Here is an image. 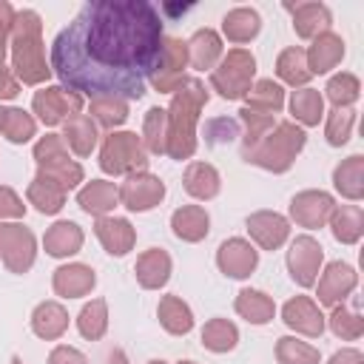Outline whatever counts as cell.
Here are the masks:
<instances>
[{"instance_id":"39","label":"cell","mask_w":364,"mask_h":364,"mask_svg":"<svg viewBox=\"0 0 364 364\" xmlns=\"http://www.w3.org/2000/svg\"><path fill=\"white\" fill-rule=\"evenodd\" d=\"M247 108H253V111H262V114H273V111H279L282 105H284V91H282V85L279 82H273V80H259L250 91H247Z\"/></svg>"},{"instance_id":"30","label":"cell","mask_w":364,"mask_h":364,"mask_svg":"<svg viewBox=\"0 0 364 364\" xmlns=\"http://www.w3.org/2000/svg\"><path fill=\"white\" fill-rule=\"evenodd\" d=\"M65 142L74 148V154L88 156L97 145V125L88 114H77L71 119H65Z\"/></svg>"},{"instance_id":"9","label":"cell","mask_w":364,"mask_h":364,"mask_svg":"<svg viewBox=\"0 0 364 364\" xmlns=\"http://www.w3.org/2000/svg\"><path fill=\"white\" fill-rule=\"evenodd\" d=\"M185 65H188V46L179 37H165L162 40L159 65H156V71L151 77L154 88L156 91H176L185 82V77H182Z\"/></svg>"},{"instance_id":"1","label":"cell","mask_w":364,"mask_h":364,"mask_svg":"<svg viewBox=\"0 0 364 364\" xmlns=\"http://www.w3.org/2000/svg\"><path fill=\"white\" fill-rule=\"evenodd\" d=\"M162 17L145 0H94L51 43L63 85L91 100H139L162 57Z\"/></svg>"},{"instance_id":"2","label":"cell","mask_w":364,"mask_h":364,"mask_svg":"<svg viewBox=\"0 0 364 364\" xmlns=\"http://www.w3.org/2000/svg\"><path fill=\"white\" fill-rule=\"evenodd\" d=\"M43 23L40 14L31 9L14 11V26H11V63H14V74L17 80L34 85L43 82L48 77V65L43 57Z\"/></svg>"},{"instance_id":"19","label":"cell","mask_w":364,"mask_h":364,"mask_svg":"<svg viewBox=\"0 0 364 364\" xmlns=\"http://www.w3.org/2000/svg\"><path fill=\"white\" fill-rule=\"evenodd\" d=\"M94 233H97V239L102 242V247L111 256H125L134 247V239H136L131 222L128 219H117V216H100Z\"/></svg>"},{"instance_id":"27","label":"cell","mask_w":364,"mask_h":364,"mask_svg":"<svg viewBox=\"0 0 364 364\" xmlns=\"http://www.w3.org/2000/svg\"><path fill=\"white\" fill-rule=\"evenodd\" d=\"M28 202L40 210V213H57L65 202V188L60 182H54L46 173H37L34 182L28 185Z\"/></svg>"},{"instance_id":"47","label":"cell","mask_w":364,"mask_h":364,"mask_svg":"<svg viewBox=\"0 0 364 364\" xmlns=\"http://www.w3.org/2000/svg\"><path fill=\"white\" fill-rule=\"evenodd\" d=\"M3 134L11 142H26L34 136V119L20 111V108H6V122H3Z\"/></svg>"},{"instance_id":"7","label":"cell","mask_w":364,"mask_h":364,"mask_svg":"<svg viewBox=\"0 0 364 364\" xmlns=\"http://www.w3.org/2000/svg\"><path fill=\"white\" fill-rule=\"evenodd\" d=\"M145 151L136 134L131 131H119L105 136L102 154H100V165L105 173H134L136 168H145Z\"/></svg>"},{"instance_id":"42","label":"cell","mask_w":364,"mask_h":364,"mask_svg":"<svg viewBox=\"0 0 364 364\" xmlns=\"http://www.w3.org/2000/svg\"><path fill=\"white\" fill-rule=\"evenodd\" d=\"M77 327H80V333L85 336V338H100L102 333H105V327H108V310H105V301L102 299H94L91 304H85L82 310H80V318H77Z\"/></svg>"},{"instance_id":"20","label":"cell","mask_w":364,"mask_h":364,"mask_svg":"<svg viewBox=\"0 0 364 364\" xmlns=\"http://www.w3.org/2000/svg\"><path fill=\"white\" fill-rule=\"evenodd\" d=\"M287 9L293 11L296 34L304 40H313L330 28V9L324 3H299V6H287Z\"/></svg>"},{"instance_id":"34","label":"cell","mask_w":364,"mask_h":364,"mask_svg":"<svg viewBox=\"0 0 364 364\" xmlns=\"http://www.w3.org/2000/svg\"><path fill=\"white\" fill-rule=\"evenodd\" d=\"M273 299L267 296V293H262V290H242L239 296H236V313L239 316H245L247 321H253V324H264V321H270L273 318Z\"/></svg>"},{"instance_id":"13","label":"cell","mask_w":364,"mask_h":364,"mask_svg":"<svg viewBox=\"0 0 364 364\" xmlns=\"http://www.w3.org/2000/svg\"><path fill=\"white\" fill-rule=\"evenodd\" d=\"M336 210V202L330 193L324 191H304L299 196H293L290 202V216L301 225V228H321Z\"/></svg>"},{"instance_id":"58","label":"cell","mask_w":364,"mask_h":364,"mask_svg":"<svg viewBox=\"0 0 364 364\" xmlns=\"http://www.w3.org/2000/svg\"><path fill=\"white\" fill-rule=\"evenodd\" d=\"M148 364H165V361H148Z\"/></svg>"},{"instance_id":"56","label":"cell","mask_w":364,"mask_h":364,"mask_svg":"<svg viewBox=\"0 0 364 364\" xmlns=\"http://www.w3.org/2000/svg\"><path fill=\"white\" fill-rule=\"evenodd\" d=\"M3 122H6V108H0V131H3Z\"/></svg>"},{"instance_id":"51","label":"cell","mask_w":364,"mask_h":364,"mask_svg":"<svg viewBox=\"0 0 364 364\" xmlns=\"http://www.w3.org/2000/svg\"><path fill=\"white\" fill-rule=\"evenodd\" d=\"M11 26H14V9L0 0V63L6 57V40L11 34Z\"/></svg>"},{"instance_id":"36","label":"cell","mask_w":364,"mask_h":364,"mask_svg":"<svg viewBox=\"0 0 364 364\" xmlns=\"http://www.w3.org/2000/svg\"><path fill=\"white\" fill-rule=\"evenodd\" d=\"M276 74L290 82V85H304L313 74L307 71V60H304V48L293 46V48H284L276 60Z\"/></svg>"},{"instance_id":"16","label":"cell","mask_w":364,"mask_h":364,"mask_svg":"<svg viewBox=\"0 0 364 364\" xmlns=\"http://www.w3.org/2000/svg\"><path fill=\"white\" fill-rule=\"evenodd\" d=\"M282 316H284V324H287V327H293V330H299V333H304V336H310V338H316V336L324 333L321 310H318L316 301L307 299V296L290 299V301L282 307Z\"/></svg>"},{"instance_id":"55","label":"cell","mask_w":364,"mask_h":364,"mask_svg":"<svg viewBox=\"0 0 364 364\" xmlns=\"http://www.w3.org/2000/svg\"><path fill=\"white\" fill-rule=\"evenodd\" d=\"M111 364H125V355L117 350V353H111Z\"/></svg>"},{"instance_id":"49","label":"cell","mask_w":364,"mask_h":364,"mask_svg":"<svg viewBox=\"0 0 364 364\" xmlns=\"http://www.w3.org/2000/svg\"><path fill=\"white\" fill-rule=\"evenodd\" d=\"M205 136H208L210 145H216V142H230L233 136H239V125H236V119L219 117V119H210V122L205 125Z\"/></svg>"},{"instance_id":"14","label":"cell","mask_w":364,"mask_h":364,"mask_svg":"<svg viewBox=\"0 0 364 364\" xmlns=\"http://www.w3.org/2000/svg\"><path fill=\"white\" fill-rule=\"evenodd\" d=\"M355 282H358V276H355V270L350 264L330 262L327 270L318 279V301L327 304V307H338V301H344L353 293Z\"/></svg>"},{"instance_id":"28","label":"cell","mask_w":364,"mask_h":364,"mask_svg":"<svg viewBox=\"0 0 364 364\" xmlns=\"http://www.w3.org/2000/svg\"><path fill=\"white\" fill-rule=\"evenodd\" d=\"M68 327V313L57 301H43L31 316V330L40 338H60Z\"/></svg>"},{"instance_id":"45","label":"cell","mask_w":364,"mask_h":364,"mask_svg":"<svg viewBox=\"0 0 364 364\" xmlns=\"http://www.w3.org/2000/svg\"><path fill=\"white\" fill-rule=\"evenodd\" d=\"M330 330H333L336 336H341V338L353 341V338H358V336H361V330H364V318H361L355 310L350 313V310L341 304V307H333Z\"/></svg>"},{"instance_id":"38","label":"cell","mask_w":364,"mask_h":364,"mask_svg":"<svg viewBox=\"0 0 364 364\" xmlns=\"http://www.w3.org/2000/svg\"><path fill=\"white\" fill-rule=\"evenodd\" d=\"M290 111L299 122L304 125H318V119L324 117V102H321V94L313 91V88H301V91H293L290 97Z\"/></svg>"},{"instance_id":"57","label":"cell","mask_w":364,"mask_h":364,"mask_svg":"<svg viewBox=\"0 0 364 364\" xmlns=\"http://www.w3.org/2000/svg\"><path fill=\"white\" fill-rule=\"evenodd\" d=\"M11 364H23V361H20V358H17V355H14V358H11Z\"/></svg>"},{"instance_id":"50","label":"cell","mask_w":364,"mask_h":364,"mask_svg":"<svg viewBox=\"0 0 364 364\" xmlns=\"http://www.w3.org/2000/svg\"><path fill=\"white\" fill-rule=\"evenodd\" d=\"M23 213H26L23 199H20L11 188L3 185V188H0V219H3V216H14V219H17V216H23Z\"/></svg>"},{"instance_id":"40","label":"cell","mask_w":364,"mask_h":364,"mask_svg":"<svg viewBox=\"0 0 364 364\" xmlns=\"http://www.w3.org/2000/svg\"><path fill=\"white\" fill-rule=\"evenodd\" d=\"M142 136H145L148 151L165 154L168 151V111L151 108L145 114V122H142Z\"/></svg>"},{"instance_id":"52","label":"cell","mask_w":364,"mask_h":364,"mask_svg":"<svg viewBox=\"0 0 364 364\" xmlns=\"http://www.w3.org/2000/svg\"><path fill=\"white\" fill-rule=\"evenodd\" d=\"M48 364H88V361L74 347H54L51 355H48Z\"/></svg>"},{"instance_id":"35","label":"cell","mask_w":364,"mask_h":364,"mask_svg":"<svg viewBox=\"0 0 364 364\" xmlns=\"http://www.w3.org/2000/svg\"><path fill=\"white\" fill-rule=\"evenodd\" d=\"M364 230V216L358 205H341L338 210H333V236L344 245H353L361 239Z\"/></svg>"},{"instance_id":"54","label":"cell","mask_w":364,"mask_h":364,"mask_svg":"<svg viewBox=\"0 0 364 364\" xmlns=\"http://www.w3.org/2000/svg\"><path fill=\"white\" fill-rule=\"evenodd\" d=\"M330 364H364V358H361L358 350H341L330 358Z\"/></svg>"},{"instance_id":"10","label":"cell","mask_w":364,"mask_h":364,"mask_svg":"<svg viewBox=\"0 0 364 364\" xmlns=\"http://www.w3.org/2000/svg\"><path fill=\"white\" fill-rule=\"evenodd\" d=\"M31 105H34L37 117L46 125H57V122L71 119V117H77L82 111L80 94H68L65 88H57V85H48L43 91H37L34 100H31Z\"/></svg>"},{"instance_id":"37","label":"cell","mask_w":364,"mask_h":364,"mask_svg":"<svg viewBox=\"0 0 364 364\" xmlns=\"http://www.w3.org/2000/svg\"><path fill=\"white\" fill-rule=\"evenodd\" d=\"M236 341H239V330L228 318H210L202 327V344L213 353H228L236 347Z\"/></svg>"},{"instance_id":"48","label":"cell","mask_w":364,"mask_h":364,"mask_svg":"<svg viewBox=\"0 0 364 364\" xmlns=\"http://www.w3.org/2000/svg\"><path fill=\"white\" fill-rule=\"evenodd\" d=\"M239 117H242V122L247 125L245 148H253V145L273 128V114H262V111H253V108H242Z\"/></svg>"},{"instance_id":"6","label":"cell","mask_w":364,"mask_h":364,"mask_svg":"<svg viewBox=\"0 0 364 364\" xmlns=\"http://www.w3.org/2000/svg\"><path fill=\"white\" fill-rule=\"evenodd\" d=\"M34 159H37V165H40V173H46V176H51L54 182H60L65 191L74 188V185L82 179V168L68 159L65 145H63V139H60L57 134H48V136H43V139L34 145Z\"/></svg>"},{"instance_id":"21","label":"cell","mask_w":364,"mask_h":364,"mask_svg":"<svg viewBox=\"0 0 364 364\" xmlns=\"http://www.w3.org/2000/svg\"><path fill=\"white\" fill-rule=\"evenodd\" d=\"M97 276L88 264H65L60 270H54V293L63 299H74V296H85L94 287Z\"/></svg>"},{"instance_id":"15","label":"cell","mask_w":364,"mask_h":364,"mask_svg":"<svg viewBox=\"0 0 364 364\" xmlns=\"http://www.w3.org/2000/svg\"><path fill=\"white\" fill-rule=\"evenodd\" d=\"M256 262H259V253L245 239H228V242H222V247L216 253V264L222 267L225 276H233V279L250 276Z\"/></svg>"},{"instance_id":"22","label":"cell","mask_w":364,"mask_h":364,"mask_svg":"<svg viewBox=\"0 0 364 364\" xmlns=\"http://www.w3.org/2000/svg\"><path fill=\"white\" fill-rule=\"evenodd\" d=\"M168 276H171V256L165 250L151 247L136 259V279H139L142 287L156 290L168 282Z\"/></svg>"},{"instance_id":"3","label":"cell","mask_w":364,"mask_h":364,"mask_svg":"<svg viewBox=\"0 0 364 364\" xmlns=\"http://www.w3.org/2000/svg\"><path fill=\"white\" fill-rule=\"evenodd\" d=\"M205 102H208V91L199 80H185L176 88L171 111H168V151H165L173 159H188L193 154V148H196L193 122Z\"/></svg>"},{"instance_id":"33","label":"cell","mask_w":364,"mask_h":364,"mask_svg":"<svg viewBox=\"0 0 364 364\" xmlns=\"http://www.w3.org/2000/svg\"><path fill=\"white\" fill-rule=\"evenodd\" d=\"M333 182H336V188H338L347 199H361V193H364V159H361L358 154L350 156V159H344V162L336 168Z\"/></svg>"},{"instance_id":"59","label":"cell","mask_w":364,"mask_h":364,"mask_svg":"<svg viewBox=\"0 0 364 364\" xmlns=\"http://www.w3.org/2000/svg\"><path fill=\"white\" fill-rule=\"evenodd\" d=\"M179 364H196V361H179Z\"/></svg>"},{"instance_id":"53","label":"cell","mask_w":364,"mask_h":364,"mask_svg":"<svg viewBox=\"0 0 364 364\" xmlns=\"http://www.w3.org/2000/svg\"><path fill=\"white\" fill-rule=\"evenodd\" d=\"M20 91V82L11 77V71L0 63V100H9V97H14Z\"/></svg>"},{"instance_id":"23","label":"cell","mask_w":364,"mask_h":364,"mask_svg":"<svg viewBox=\"0 0 364 364\" xmlns=\"http://www.w3.org/2000/svg\"><path fill=\"white\" fill-rule=\"evenodd\" d=\"M259 28H262L259 11L256 9H245V6L230 9L225 14V20H222V31H225V37L230 43H247V40H253L259 34Z\"/></svg>"},{"instance_id":"5","label":"cell","mask_w":364,"mask_h":364,"mask_svg":"<svg viewBox=\"0 0 364 364\" xmlns=\"http://www.w3.org/2000/svg\"><path fill=\"white\" fill-rule=\"evenodd\" d=\"M256 74V60L245 48H230L222 63L210 71V85L225 97V100H239L250 91V80Z\"/></svg>"},{"instance_id":"25","label":"cell","mask_w":364,"mask_h":364,"mask_svg":"<svg viewBox=\"0 0 364 364\" xmlns=\"http://www.w3.org/2000/svg\"><path fill=\"white\" fill-rule=\"evenodd\" d=\"M77 202L85 213H94V216H102L108 213L117 202H119V193H117V185L114 182H105V179H94L88 182L80 193H77Z\"/></svg>"},{"instance_id":"24","label":"cell","mask_w":364,"mask_h":364,"mask_svg":"<svg viewBox=\"0 0 364 364\" xmlns=\"http://www.w3.org/2000/svg\"><path fill=\"white\" fill-rule=\"evenodd\" d=\"M188 60H191V65L193 68H213L216 65V60L222 57V40H219V34L216 31H210V28H199L188 43Z\"/></svg>"},{"instance_id":"12","label":"cell","mask_w":364,"mask_h":364,"mask_svg":"<svg viewBox=\"0 0 364 364\" xmlns=\"http://www.w3.org/2000/svg\"><path fill=\"white\" fill-rule=\"evenodd\" d=\"M117 193H119V202L128 210H151L165 196V185L151 173H131L117 188Z\"/></svg>"},{"instance_id":"8","label":"cell","mask_w":364,"mask_h":364,"mask_svg":"<svg viewBox=\"0 0 364 364\" xmlns=\"http://www.w3.org/2000/svg\"><path fill=\"white\" fill-rule=\"evenodd\" d=\"M0 259L11 273H26L34 262V236L23 225H0Z\"/></svg>"},{"instance_id":"26","label":"cell","mask_w":364,"mask_h":364,"mask_svg":"<svg viewBox=\"0 0 364 364\" xmlns=\"http://www.w3.org/2000/svg\"><path fill=\"white\" fill-rule=\"evenodd\" d=\"M208 213H205V208H199V205H185V208H179V210H173V216H171V228H173V233L179 236V239H185V242H199V239H205L208 236Z\"/></svg>"},{"instance_id":"31","label":"cell","mask_w":364,"mask_h":364,"mask_svg":"<svg viewBox=\"0 0 364 364\" xmlns=\"http://www.w3.org/2000/svg\"><path fill=\"white\" fill-rule=\"evenodd\" d=\"M185 191L196 199H210L219 193V173L208 162H193L185 171Z\"/></svg>"},{"instance_id":"46","label":"cell","mask_w":364,"mask_h":364,"mask_svg":"<svg viewBox=\"0 0 364 364\" xmlns=\"http://www.w3.org/2000/svg\"><path fill=\"white\" fill-rule=\"evenodd\" d=\"M353 122H355V114L350 108H333L330 117H327V142L330 145H344L350 139Z\"/></svg>"},{"instance_id":"41","label":"cell","mask_w":364,"mask_h":364,"mask_svg":"<svg viewBox=\"0 0 364 364\" xmlns=\"http://www.w3.org/2000/svg\"><path fill=\"white\" fill-rule=\"evenodd\" d=\"M276 358H279V364H318V350L310 347L307 341L284 336L276 344Z\"/></svg>"},{"instance_id":"32","label":"cell","mask_w":364,"mask_h":364,"mask_svg":"<svg viewBox=\"0 0 364 364\" xmlns=\"http://www.w3.org/2000/svg\"><path fill=\"white\" fill-rule=\"evenodd\" d=\"M82 245V230L74 225V222H57L54 228H48L46 233V250L51 256H71L77 253Z\"/></svg>"},{"instance_id":"11","label":"cell","mask_w":364,"mask_h":364,"mask_svg":"<svg viewBox=\"0 0 364 364\" xmlns=\"http://www.w3.org/2000/svg\"><path fill=\"white\" fill-rule=\"evenodd\" d=\"M318 264H321V245L313 236H299L293 239L290 250H287V267L293 282H299L301 287L316 284L318 276Z\"/></svg>"},{"instance_id":"18","label":"cell","mask_w":364,"mask_h":364,"mask_svg":"<svg viewBox=\"0 0 364 364\" xmlns=\"http://www.w3.org/2000/svg\"><path fill=\"white\" fill-rule=\"evenodd\" d=\"M247 230H250V236H253L264 250H276V247L287 239L290 225H287L284 216H279V213H273V210H259V213L247 216Z\"/></svg>"},{"instance_id":"44","label":"cell","mask_w":364,"mask_h":364,"mask_svg":"<svg viewBox=\"0 0 364 364\" xmlns=\"http://www.w3.org/2000/svg\"><path fill=\"white\" fill-rule=\"evenodd\" d=\"M91 114H94L105 128H114V125L125 122V117H128V105H125V100L102 97V100H91Z\"/></svg>"},{"instance_id":"4","label":"cell","mask_w":364,"mask_h":364,"mask_svg":"<svg viewBox=\"0 0 364 364\" xmlns=\"http://www.w3.org/2000/svg\"><path fill=\"white\" fill-rule=\"evenodd\" d=\"M301 148H304V131L293 122H279L276 131L264 134L253 148H245L242 156L267 171H287Z\"/></svg>"},{"instance_id":"43","label":"cell","mask_w":364,"mask_h":364,"mask_svg":"<svg viewBox=\"0 0 364 364\" xmlns=\"http://www.w3.org/2000/svg\"><path fill=\"white\" fill-rule=\"evenodd\" d=\"M327 97H330V102H333L336 108L353 105V102L358 100V80H355L353 74H347V71L336 74V77L327 82Z\"/></svg>"},{"instance_id":"29","label":"cell","mask_w":364,"mask_h":364,"mask_svg":"<svg viewBox=\"0 0 364 364\" xmlns=\"http://www.w3.org/2000/svg\"><path fill=\"white\" fill-rule=\"evenodd\" d=\"M156 313H159L162 327H165L168 333H173V336H185V333H191V327H193L191 307H188L179 296H162Z\"/></svg>"},{"instance_id":"17","label":"cell","mask_w":364,"mask_h":364,"mask_svg":"<svg viewBox=\"0 0 364 364\" xmlns=\"http://www.w3.org/2000/svg\"><path fill=\"white\" fill-rule=\"evenodd\" d=\"M341 57H344V40L333 31H324V34L313 37V46L304 51L310 74H327L330 68H336L341 63Z\"/></svg>"}]
</instances>
